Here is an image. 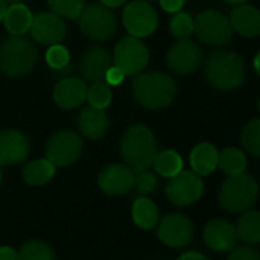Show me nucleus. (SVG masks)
Listing matches in <instances>:
<instances>
[{
	"mask_svg": "<svg viewBox=\"0 0 260 260\" xmlns=\"http://www.w3.org/2000/svg\"><path fill=\"white\" fill-rule=\"evenodd\" d=\"M238 238L248 244H257L260 241V215L256 210H247L236 227Z\"/></svg>",
	"mask_w": 260,
	"mask_h": 260,
	"instance_id": "nucleus-26",
	"label": "nucleus"
},
{
	"mask_svg": "<svg viewBox=\"0 0 260 260\" xmlns=\"http://www.w3.org/2000/svg\"><path fill=\"white\" fill-rule=\"evenodd\" d=\"M82 140L73 131L55 133L46 145V160L53 166H70L82 152Z\"/></svg>",
	"mask_w": 260,
	"mask_h": 260,
	"instance_id": "nucleus-11",
	"label": "nucleus"
},
{
	"mask_svg": "<svg viewBox=\"0 0 260 260\" xmlns=\"http://www.w3.org/2000/svg\"><path fill=\"white\" fill-rule=\"evenodd\" d=\"M0 260H18V254L11 247H0Z\"/></svg>",
	"mask_w": 260,
	"mask_h": 260,
	"instance_id": "nucleus-39",
	"label": "nucleus"
},
{
	"mask_svg": "<svg viewBox=\"0 0 260 260\" xmlns=\"http://www.w3.org/2000/svg\"><path fill=\"white\" fill-rule=\"evenodd\" d=\"M203 61V53L198 44L190 38H180L168 50L166 62L169 69L177 75L193 73Z\"/></svg>",
	"mask_w": 260,
	"mask_h": 260,
	"instance_id": "nucleus-12",
	"label": "nucleus"
},
{
	"mask_svg": "<svg viewBox=\"0 0 260 260\" xmlns=\"http://www.w3.org/2000/svg\"><path fill=\"white\" fill-rule=\"evenodd\" d=\"M157 187V178L152 172L146 171H140L136 174V180H134V187L136 192L139 193H151L154 192Z\"/></svg>",
	"mask_w": 260,
	"mask_h": 260,
	"instance_id": "nucleus-35",
	"label": "nucleus"
},
{
	"mask_svg": "<svg viewBox=\"0 0 260 260\" xmlns=\"http://www.w3.org/2000/svg\"><path fill=\"white\" fill-rule=\"evenodd\" d=\"M190 166L198 175H209L218 168V151L210 143H200L190 152Z\"/></svg>",
	"mask_w": 260,
	"mask_h": 260,
	"instance_id": "nucleus-23",
	"label": "nucleus"
},
{
	"mask_svg": "<svg viewBox=\"0 0 260 260\" xmlns=\"http://www.w3.org/2000/svg\"><path fill=\"white\" fill-rule=\"evenodd\" d=\"M133 96L142 107L160 110L174 102L177 96V84L168 73L146 72L134 79Z\"/></svg>",
	"mask_w": 260,
	"mask_h": 260,
	"instance_id": "nucleus-1",
	"label": "nucleus"
},
{
	"mask_svg": "<svg viewBox=\"0 0 260 260\" xmlns=\"http://www.w3.org/2000/svg\"><path fill=\"white\" fill-rule=\"evenodd\" d=\"M259 197V186L253 175H230L221 186L219 204L230 213H242L250 210Z\"/></svg>",
	"mask_w": 260,
	"mask_h": 260,
	"instance_id": "nucleus-5",
	"label": "nucleus"
},
{
	"mask_svg": "<svg viewBox=\"0 0 260 260\" xmlns=\"http://www.w3.org/2000/svg\"><path fill=\"white\" fill-rule=\"evenodd\" d=\"M136 172L126 165H108L102 169L98 178V184L107 195L119 197L125 195L134 187Z\"/></svg>",
	"mask_w": 260,
	"mask_h": 260,
	"instance_id": "nucleus-14",
	"label": "nucleus"
},
{
	"mask_svg": "<svg viewBox=\"0 0 260 260\" xmlns=\"http://www.w3.org/2000/svg\"><path fill=\"white\" fill-rule=\"evenodd\" d=\"M0 183H2V171H0Z\"/></svg>",
	"mask_w": 260,
	"mask_h": 260,
	"instance_id": "nucleus-46",
	"label": "nucleus"
},
{
	"mask_svg": "<svg viewBox=\"0 0 260 260\" xmlns=\"http://www.w3.org/2000/svg\"><path fill=\"white\" fill-rule=\"evenodd\" d=\"M87 101L90 107L105 110L111 102V88L107 82H94L87 88Z\"/></svg>",
	"mask_w": 260,
	"mask_h": 260,
	"instance_id": "nucleus-32",
	"label": "nucleus"
},
{
	"mask_svg": "<svg viewBox=\"0 0 260 260\" xmlns=\"http://www.w3.org/2000/svg\"><path fill=\"white\" fill-rule=\"evenodd\" d=\"M37 58L35 44L24 35H12L0 46V70L11 78H21L30 73Z\"/></svg>",
	"mask_w": 260,
	"mask_h": 260,
	"instance_id": "nucleus-4",
	"label": "nucleus"
},
{
	"mask_svg": "<svg viewBox=\"0 0 260 260\" xmlns=\"http://www.w3.org/2000/svg\"><path fill=\"white\" fill-rule=\"evenodd\" d=\"M149 52L145 43L136 37H123L114 47V66L119 67L123 75H139L148 66Z\"/></svg>",
	"mask_w": 260,
	"mask_h": 260,
	"instance_id": "nucleus-8",
	"label": "nucleus"
},
{
	"mask_svg": "<svg viewBox=\"0 0 260 260\" xmlns=\"http://www.w3.org/2000/svg\"><path fill=\"white\" fill-rule=\"evenodd\" d=\"M79 27L85 37L94 41H107L117 30L114 12L102 3H91L79 15Z\"/></svg>",
	"mask_w": 260,
	"mask_h": 260,
	"instance_id": "nucleus-6",
	"label": "nucleus"
},
{
	"mask_svg": "<svg viewBox=\"0 0 260 260\" xmlns=\"http://www.w3.org/2000/svg\"><path fill=\"white\" fill-rule=\"evenodd\" d=\"M229 260H260V256L256 248L242 247V248H236L229 256Z\"/></svg>",
	"mask_w": 260,
	"mask_h": 260,
	"instance_id": "nucleus-36",
	"label": "nucleus"
},
{
	"mask_svg": "<svg viewBox=\"0 0 260 260\" xmlns=\"http://www.w3.org/2000/svg\"><path fill=\"white\" fill-rule=\"evenodd\" d=\"M123 78H125L123 72H122L119 67L111 66V67L108 69V72L105 73V79H104V82H107L108 85H119V84L123 81Z\"/></svg>",
	"mask_w": 260,
	"mask_h": 260,
	"instance_id": "nucleus-37",
	"label": "nucleus"
},
{
	"mask_svg": "<svg viewBox=\"0 0 260 260\" xmlns=\"http://www.w3.org/2000/svg\"><path fill=\"white\" fill-rule=\"evenodd\" d=\"M227 3H232V5H242V3H245L247 0H225Z\"/></svg>",
	"mask_w": 260,
	"mask_h": 260,
	"instance_id": "nucleus-44",
	"label": "nucleus"
},
{
	"mask_svg": "<svg viewBox=\"0 0 260 260\" xmlns=\"http://www.w3.org/2000/svg\"><path fill=\"white\" fill-rule=\"evenodd\" d=\"M145 2H152V0H145Z\"/></svg>",
	"mask_w": 260,
	"mask_h": 260,
	"instance_id": "nucleus-47",
	"label": "nucleus"
},
{
	"mask_svg": "<svg viewBox=\"0 0 260 260\" xmlns=\"http://www.w3.org/2000/svg\"><path fill=\"white\" fill-rule=\"evenodd\" d=\"M241 142L245 151L254 157L260 155V120L254 119L245 125L241 134Z\"/></svg>",
	"mask_w": 260,
	"mask_h": 260,
	"instance_id": "nucleus-31",
	"label": "nucleus"
},
{
	"mask_svg": "<svg viewBox=\"0 0 260 260\" xmlns=\"http://www.w3.org/2000/svg\"><path fill=\"white\" fill-rule=\"evenodd\" d=\"M53 175H55V166L46 158L30 161L23 171V178L30 186L46 184L49 180H52Z\"/></svg>",
	"mask_w": 260,
	"mask_h": 260,
	"instance_id": "nucleus-25",
	"label": "nucleus"
},
{
	"mask_svg": "<svg viewBox=\"0 0 260 260\" xmlns=\"http://www.w3.org/2000/svg\"><path fill=\"white\" fill-rule=\"evenodd\" d=\"M259 64H260V53H257V55H256V58H254V70H256V73H257V75H260Z\"/></svg>",
	"mask_w": 260,
	"mask_h": 260,
	"instance_id": "nucleus-43",
	"label": "nucleus"
},
{
	"mask_svg": "<svg viewBox=\"0 0 260 260\" xmlns=\"http://www.w3.org/2000/svg\"><path fill=\"white\" fill-rule=\"evenodd\" d=\"M29 151L30 145L23 133L15 129L0 133V166H12L24 161Z\"/></svg>",
	"mask_w": 260,
	"mask_h": 260,
	"instance_id": "nucleus-17",
	"label": "nucleus"
},
{
	"mask_svg": "<svg viewBox=\"0 0 260 260\" xmlns=\"http://www.w3.org/2000/svg\"><path fill=\"white\" fill-rule=\"evenodd\" d=\"M218 166L222 172L229 175L242 174L247 168L245 154L236 148H225L218 152Z\"/></svg>",
	"mask_w": 260,
	"mask_h": 260,
	"instance_id": "nucleus-27",
	"label": "nucleus"
},
{
	"mask_svg": "<svg viewBox=\"0 0 260 260\" xmlns=\"http://www.w3.org/2000/svg\"><path fill=\"white\" fill-rule=\"evenodd\" d=\"M18 260H56L53 250L41 241H29L26 242L20 251Z\"/></svg>",
	"mask_w": 260,
	"mask_h": 260,
	"instance_id": "nucleus-29",
	"label": "nucleus"
},
{
	"mask_svg": "<svg viewBox=\"0 0 260 260\" xmlns=\"http://www.w3.org/2000/svg\"><path fill=\"white\" fill-rule=\"evenodd\" d=\"M232 27L247 38H254L260 34V12L251 5H239L230 15Z\"/></svg>",
	"mask_w": 260,
	"mask_h": 260,
	"instance_id": "nucleus-21",
	"label": "nucleus"
},
{
	"mask_svg": "<svg viewBox=\"0 0 260 260\" xmlns=\"http://www.w3.org/2000/svg\"><path fill=\"white\" fill-rule=\"evenodd\" d=\"M6 9H8V6H6V2L5 0H0V21L3 20V17H5V12H6Z\"/></svg>",
	"mask_w": 260,
	"mask_h": 260,
	"instance_id": "nucleus-42",
	"label": "nucleus"
},
{
	"mask_svg": "<svg viewBox=\"0 0 260 260\" xmlns=\"http://www.w3.org/2000/svg\"><path fill=\"white\" fill-rule=\"evenodd\" d=\"M113 66V56L111 53L104 47H90L84 52L81 58V75L85 81L94 84V82H104L105 73Z\"/></svg>",
	"mask_w": 260,
	"mask_h": 260,
	"instance_id": "nucleus-16",
	"label": "nucleus"
},
{
	"mask_svg": "<svg viewBox=\"0 0 260 260\" xmlns=\"http://www.w3.org/2000/svg\"><path fill=\"white\" fill-rule=\"evenodd\" d=\"M5 2H6V3H11V5H12V3H20L21 0H5Z\"/></svg>",
	"mask_w": 260,
	"mask_h": 260,
	"instance_id": "nucleus-45",
	"label": "nucleus"
},
{
	"mask_svg": "<svg viewBox=\"0 0 260 260\" xmlns=\"http://www.w3.org/2000/svg\"><path fill=\"white\" fill-rule=\"evenodd\" d=\"M87 84L79 78H64L53 90V101L66 110L79 107L87 99Z\"/></svg>",
	"mask_w": 260,
	"mask_h": 260,
	"instance_id": "nucleus-19",
	"label": "nucleus"
},
{
	"mask_svg": "<svg viewBox=\"0 0 260 260\" xmlns=\"http://www.w3.org/2000/svg\"><path fill=\"white\" fill-rule=\"evenodd\" d=\"M30 35L41 44H58L64 40L67 27L61 17L53 12H41L32 18Z\"/></svg>",
	"mask_w": 260,
	"mask_h": 260,
	"instance_id": "nucleus-15",
	"label": "nucleus"
},
{
	"mask_svg": "<svg viewBox=\"0 0 260 260\" xmlns=\"http://www.w3.org/2000/svg\"><path fill=\"white\" fill-rule=\"evenodd\" d=\"M78 128L87 139H102L108 129V116L101 108L87 107L78 116Z\"/></svg>",
	"mask_w": 260,
	"mask_h": 260,
	"instance_id": "nucleus-20",
	"label": "nucleus"
},
{
	"mask_svg": "<svg viewBox=\"0 0 260 260\" xmlns=\"http://www.w3.org/2000/svg\"><path fill=\"white\" fill-rule=\"evenodd\" d=\"M204 184L198 174L193 171H180L171 178L166 186L168 200L180 207L192 206L203 197Z\"/></svg>",
	"mask_w": 260,
	"mask_h": 260,
	"instance_id": "nucleus-9",
	"label": "nucleus"
},
{
	"mask_svg": "<svg viewBox=\"0 0 260 260\" xmlns=\"http://www.w3.org/2000/svg\"><path fill=\"white\" fill-rule=\"evenodd\" d=\"M123 26L131 37L143 38L151 35L158 24L155 9L145 0H136L126 5L122 15Z\"/></svg>",
	"mask_w": 260,
	"mask_h": 260,
	"instance_id": "nucleus-10",
	"label": "nucleus"
},
{
	"mask_svg": "<svg viewBox=\"0 0 260 260\" xmlns=\"http://www.w3.org/2000/svg\"><path fill=\"white\" fill-rule=\"evenodd\" d=\"M133 219L143 230L154 229L158 222L157 206L148 198H137L133 204Z\"/></svg>",
	"mask_w": 260,
	"mask_h": 260,
	"instance_id": "nucleus-24",
	"label": "nucleus"
},
{
	"mask_svg": "<svg viewBox=\"0 0 260 260\" xmlns=\"http://www.w3.org/2000/svg\"><path fill=\"white\" fill-rule=\"evenodd\" d=\"M203 238L207 247L215 251H230L236 247L238 242L236 227L224 219H213L207 222Z\"/></svg>",
	"mask_w": 260,
	"mask_h": 260,
	"instance_id": "nucleus-18",
	"label": "nucleus"
},
{
	"mask_svg": "<svg viewBox=\"0 0 260 260\" xmlns=\"http://www.w3.org/2000/svg\"><path fill=\"white\" fill-rule=\"evenodd\" d=\"M204 76L218 90H235L245 79V64L235 52L216 50L209 55L204 64Z\"/></svg>",
	"mask_w": 260,
	"mask_h": 260,
	"instance_id": "nucleus-2",
	"label": "nucleus"
},
{
	"mask_svg": "<svg viewBox=\"0 0 260 260\" xmlns=\"http://www.w3.org/2000/svg\"><path fill=\"white\" fill-rule=\"evenodd\" d=\"M178 260H210L209 257H206L204 254H201V253H186V254H183L181 257Z\"/></svg>",
	"mask_w": 260,
	"mask_h": 260,
	"instance_id": "nucleus-40",
	"label": "nucleus"
},
{
	"mask_svg": "<svg viewBox=\"0 0 260 260\" xmlns=\"http://www.w3.org/2000/svg\"><path fill=\"white\" fill-rule=\"evenodd\" d=\"M32 12L23 3H12L3 17L5 27L12 35H24L32 24Z\"/></svg>",
	"mask_w": 260,
	"mask_h": 260,
	"instance_id": "nucleus-22",
	"label": "nucleus"
},
{
	"mask_svg": "<svg viewBox=\"0 0 260 260\" xmlns=\"http://www.w3.org/2000/svg\"><path fill=\"white\" fill-rule=\"evenodd\" d=\"M120 154L133 171L149 169L157 155L154 133L145 125H133L120 140Z\"/></svg>",
	"mask_w": 260,
	"mask_h": 260,
	"instance_id": "nucleus-3",
	"label": "nucleus"
},
{
	"mask_svg": "<svg viewBox=\"0 0 260 260\" xmlns=\"http://www.w3.org/2000/svg\"><path fill=\"white\" fill-rule=\"evenodd\" d=\"M171 32L174 37L187 38L193 32V18L187 12H175V15L171 20Z\"/></svg>",
	"mask_w": 260,
	"mask_h": 260,
	"instance_id": "nucleus-33",
	"label": "nucleus"
},
{
	"mask_svg": "<svg viewBox=\"0 0 260 260\" xmlns=\"http://www.w3.org/2000/svg\"><path fill=\"white\" fill-rule=\"evenodd\" d=\"M193 30L209 46H225L233 37L230 18L215 9L201 12L193 20Z\"/></svg>",
	"mask_w": 260,
	"mask_h": 260,
	"instance_id": "nucleus-7",
	"label": "nucleus"
},
{
	"mask_svg": "<svg viewBox=\"0 0 260 260\" xmlns=\"http://www.w3.org/2000/svg\"><path fill=\"white\" fill-rule=\"evenodd\" d=\"M53 14L61 18H78L85 8V0H47Z\"/></svg>",
	"mask_w": 260,
	"mask_h": 260,
	"instance_id": "nucleus-30",
	"label": "nucleus"
},
{
	"mask_svg": "<svg viewBox=\"0 0 260 260\" xmlns=\"http://www.w3.org/2000/svg\"><path fill=\"white\" fill-rule=\"evenodd\" d=\"M101 2L107 8H117V6H122L123 3H126V0H101Z\"/></svg>",
	"mask_w": 260,
	"mask_h": 260,
	"instance_id": "nucleus-41",
	"label": "nucleus"
},
{
	"mask_svg": "<svg viewBox=\"0 0 260 260\" xmlns=\"http://www.w3.org/2000/svg\"><path fill=\"white\" fill-rule=\"evenodd\" d=\"M46 61L47 64L55 69V70H62L69 66L70 61V53L64 46L59 44H52L50 49L46 52Z\"/></svg>",
	"mask_w": 260,
	"mask_h": 260,
	"instance_id": "nucleus-34",
	"label": "nucleus"
},
{
	"mask_svg": "<svg viewBox=\"0 0 260 260\" xmlns=\"http://www.w3.org/2000/svg\"><path fill=\"white\" fill-rule=\"evenodd\" d=\"M160 5L166 12H178L183 8L184 0H160Z\"/></svg>",
	"mask_w": 260,
	"mask_h": 260,
	"instance_id": "nucleus-38",
	"label": "nucleus"
},
{
	"mask_svg": "<svg viewBox=\"0 0 260 260\" xmlns=\"http://www.w3.org/2000/svg\"><path fill=\"white\" fill-rule=\"evenodd\" d=\"M152 166L157 169V172L163 177L172 178L174 175H177L181 168H183V160L180 157V154H177L175 151L166 149L161 152H157Z\"/></svg>",
	"mask_w": 260,
	"mask_h": 260,
	"instance_id": "nucleus-28",
	"label": "nucleus"
},
{
	"mask_svg": "<svg viewBox=\"0 0 260 260\" xmlns=\"http://www.w3.org/2000/svg\"><path fill=\"white\" fill-rule=\"evenodd\" d=\"M192 221L181 213H169L158 224V239L172 248H181L192 241Z\"/></svg>",
	"mask_w": 260,
	"mask_h": 260,
	"instance_id": "nucleus-13",
	"label": "nucleus"
}]
</instances>
